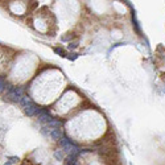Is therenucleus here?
Wrapping results in <instances>:
<instances>
[{
  "instance_id": "nucleus-7",
  "label": "nucleus",
  "mask_w": 165,
  "mask_h": 165,
  "mask_svg": "<svg viewBox=\"0 0 165 165\" xmlns=\"http://www.w3.org/2000/svg\"><path fill=\"white\" fill-rule=\"evenodd\" d=\"M62 127V122L59 120H56V119H53L50 123H48V128L49 130H56V128H61Z\"/></svg>"
},
{
  "instance_id": "nucleus-11",
  "label": "nucleus",
  "mask_w": 165,
  "mask_h": 165,
  "mask_svg": "<svg viewBox=\"0 0 165 165\" xmlns=\"http://www.w3.org/2000/svg\"><path fill=\"white\" fill-rule=\"evenodd\" d=\"M29 103H32V101H30V98L28 95H24L22 96V99H21V102H20V104H21L22 107H25L27 104H29Z\"/></svg>"
},
{
  "instance_id": "nucleus-1",
  "label": "nucleus",
  "mask_w": 165,
  "mask_h": 165,
  "mask_svg": "<svg viewBox=\"0 0 165 165\" xmlns=\"http://www.w3.org/2000/svg\"><path fill=\"white\" fill-rule=\"evenodd\" d=\"M7 96L11 102H15V103H20L24 96V87H15L12 85H8L7 86Z\"/></svg>"
},
{
  "instance_id": "nucleus-8",
  "label": "nucleus",
  "mask_w": 165,
  "mask_h": 165,
  "mask_svg": "<svg viewBox=\"0 0 165 165\" xmlns=\"http://www.w3.org/2000/svg\"><path fill=\"white\" fill-rule=\"evenodd\" d=\"M54 158H56V160H58V161L64 160V158H65L64 149H57V151H54Z\"/></svg>"
},
{
  "instance_id": "nucleus-9",
  "label": "nucleus",
  "mask_w": 165,
  "mask_h": 165,
  "mask_svg": "<svg viewBox=\"0 0 165 165\" xmlns=\"http://www.w3.org/2000/svg\"><path fill=\"white\" fill-rule=\"evenodd\" d=\"M132 21H133V25H135L136 30H138L139 33H141L140 25H139V21H138V19H136V13H135V11H132Z\"/></svg>"
},
{
  "instance_id": "nucleus-12",
  "label": "nucleus",
  "mask_w": 165,
  "mask_h": 165,
  "mask_svg": "<svg viewBox=\"0 0 165 165\" xmlns=\"http://www.w3.org/2000/svg\"><path fill=\"white\" fill-rule=\"evenodd\" d=\"M53 50H54V53H57V54H59V56H62V57L66 56L65 50H64V49H61V48H53Z\"/></svg>"
},
{
  "instance_id": "nucleus-3",
  "label": "nucleus",
  "mask_w": 165,
  "mask_h": 165,
  "mask_svg": "<svg viewBox=\"0 0 165 165\" xmlns=\"http://www.w3.org/2000/svg\"><path fill=\"white\" fill-rule=\"evenodd\" d=\"M37 120L40 122V123H50V122L53 120V118H52V115H50L48 111H45V110H40V112L37 114Z\"/></svg>"
},
{
  "instance_id": "nucleus-13",
  "label": "nucleus",
  "mask_w": 165,
  "mask_h": 165,
  "mask_svg": "<svg viewBox=\"0 0 165 165\" xmlns=\"http://www.w3.org/2000/svg\"><path fill=\"white\" fill-rule=\"evenodd\" d=\"M77 46H78V41H73V42H69V45H67V48H69V49H75Z\"/></svg>"
},
{
  "instance_id": "nucleus-16",
  "label": "nucleus",
  "mask_w": 165,
  "mask_h": 165,
  "mask_svg": "<svg viewBox=\"0 0 165 165\" xmlns=\"http://www.w3.org/2000/svg\"><path fill=\"white\" fill-rule=\"evenodd\" d=\"M4 165H12V163H11V161H7V163H5Z\"/></svg>"
},
{
  "instance_id": "nucleus-14",
  "label": "nucleus",
  "mask_w": 165,
  "mask_h": 165,
  "mask_svg": "<svg viewBox=\"0 0 165 165\" xmlns=\"http://www.w3.org/2000/svg\"><path fill=\"white\" fill-rule=\"evenodd\" d=\"M67 58H69V59H77V58H78V54H77V53H73V54L67 56Z\"/></svg>"
},
{
  "instance_id": "nucleus-5",
  "label": "nucleus",
  "mask_w": 165,
  "mask_h": 165,
  "mask_svg": "<svg viewBox=\"0 0 165 165\" xmlns=\"http://www.w3.org/2000/svg\"><path fill=\"white\" fill-rule=\"evenodd\" d=\"M49 136H50V139H53L54 141H59L65 135H64L62 128H56V130H50Z\"/></svg>"
},
{
  "instance_id": "nucleus-2",
  "label": "nucleus",
  "mask_w": 165,
  "mask_h": 165,
  "mask_svg": "<svg viewBox=\"0 0 165 165\" xmlns=\"http://www.w3.org/2000/svg\"><path fill=\"white\" fill-rule=\"evenodd\" d=\"M59 144H61L64 152H66L67 155H72V153H75V155H79V147L77 144H74L72 141V139H69L67 136H64V138L59 140Z\"/></svg>"
},
{
  "instance_id": "nucleus-6",
  "label": "nucleus",
  "mask_w": 165,
  "mask_h": 165,
  "mask_svg": "<svg viewBox=\"0 0 165 165\" xmlns=\"http://www.w3.org/2000/svg\"><path fill=\"white\" fill-rule=\"evenodd\" d=\"M77 158H78V155H75V153L67 155L66 157H65V165H75Z\"/></svg>"
},
{
  "instance_id": "nucleus-15",
  "label": "nucleus",
  "mask_w": 165,
  "mask_h": 165,
  "mask_svg": "<svg viewBox=\"0 0 165 165\" xmlns=\"http://www.w3.org/2000/svg\"><path fill=\"white\" fill-rule=\"evenodd\" d=\"M8 160H15V161H19V157H15V156H11V157H8Z\"/></svg>"
},
{
  "instance_id": "nucleus-10",
  "label": "nucleus",
  "mask_w": 165,
  "mask_h": 165,
  "mask_svg": "<svg viewBox=\"0 0 165 165\" xmlns=\"http://www.w3.org/2000/svg\"><path fill=\"white\" fill-rule=\"evenodd\" d=\"M7 86L8 85H7V82H5V78L4 77H0V94L7 89Z\"/></svg>"
},
{
  "instance_id": "nucleus-4",
  "label": "nucleus",
  "mask_w": 165,
  "mask_h": 165,
  "mask_svg": "<svg viewBox=\"0 0 165 165\" xmlns=\"http://www.w3.org/2000/svg\"><path fill=\"white\" fill-rule=\"evenodd\" d=\"M40 107L37 106V104H35L32 102V103H29V104H27V106L24 107V111H25V114H27L28 116H35V115H37V114L40 112Z\"/></svg>"
}]
</instances>
